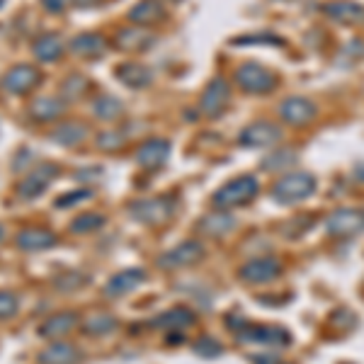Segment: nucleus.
<instances>
[{
    "instance_id": "f257e3e1",
    "label": "nucleus",
    "mask_w": 364,
    "mask_h": 364,
    "mask_svg": "<svg viewBox=\"0 0 364 364\" xmlns=\"http://www.w3.org/2000/svg\"><path fill=\"white\" fill-rule=\"evenodd\" d=\"M260 192V182H257L252 175H243V178H236L231 182H226L221 190L214 192L211 197V204L216 209H233V207H243V204L252 202Z\"/></svg>"
},
{
    "instance_id": "f03ea898",
    "label": "nucleus",
    "mask_w": 364,
    "mask_h": 364,
    "mask_svg": "<svg viewBox=\"0 0 364 364\" xmlns=\"http://www.w3.org/2000/svg\"><path fill=\"white\" fill-rule=\"evenodd\" d=\"M316 192V180L309 173H287L284 178H279L272 187V197L279 204H294L301 199L311 197Z\"/></svg>"
},
{
    "instance_id": "7ed1b4c3",
    "label": "nucleus",
    "mask_w": 364,
    "mask_h": 364,
    "mask_svg": "<svg viewBox=\"0 0 364 364\" xmlns=\"http://www.w3.org/2000/svg\"><path fill=\"white\" fill-rule=\"evenodd\" d=\"M173 202L166 197H154V199H136V202L129 207V216L136 219L139 224L149 226H161L173 216Z\"/></svg>"
},
{
    "instance_id": "20e7f679",
    "label": "nucleus",
    "mask_w": 364,
    "mask_h": 364,
    "mask_svg": "<svg viewBox=\"0 0 364 364\" xmlns=\"http://www.w3.org/2000/svg\"><path fill=\"white\" fill-rule=\"evenodd\" d=\"M56 175H58V166H54V163H39V166L17 185V190H15L17 199L32 202V199L42 197L44 192L49 190V185L54 182Z\"/></svg>"
},
{
    "instance_id": "39448f33",
    "label": "nucleus",
    "mask_w": 364,
    "mask_h": 364,
    "mask_svg": "<svg viewBox=\"0 0 364 364\" xmlns=\"http://www.w3.org/2000/svg\"><path fill=\"white\" fill-rule=\"evenodd\" d=\"M326 233L338 238H350L355 233L364 231V211L362 209H352V207H343L336 209L326 216Z\"/></svg>"
},
{
    "instance_id": "423d86ee",
    "label": "nucleus",
    "mask_w": 364,
    "mask_h": 364,
    "mask_svg": "<svg viewBox=\"0 0 364 364\" xmlns=\"http://www.w3.org/2000/svg\"><path fill=\"white\" fill-rule=\"evenodd\" d=\"M236 83L243 87L245 92L262 95V92L272 90L277 78H274L272 70H267L265 66H260V63H255V61H248L236 70Z\"/></svg>"
},
{
    "instance_id": "0eeeda50",
    "label": "nucleus",
    "mask_w": 364,
    "mask_h": 364,
    "mask_svg": "<svg viewBox=\"0 0 364 364\" xmlns=\"http://www.w3.org/2000/svg\"><path fill=\"white\" fill-rule=\"evenodd\" d=\"M202 257H204V245L199 240H185V243L175 245L173 250L163 252L158 257V265L163 269H180L192 265V262H199Z\"/></svg>"
},
{
    "instance_id": "6e6552de",
    "label": "nucleus",
    "mask_w": 364,
    "mask_h": 364,
    "mask_svg": "<svg viewBox=\"0 0 364 364\" xmlns=\"http://www.w3.org/2000/svg\"><path fill=\"white\" fill-rule=\"evenodd\" d=\"M228 100H231L228 83H226L224 78H214L207 85V90L202 92V100H199V109L214 119V117L224 114V109L228 107Z\"/></svg>"
},
{
    "instance_id": "1a4fd4ad",
    "label": "nucleus",
    "mask_w": 364,
    "mask_h": 364,
    "mask_svg": "<svg viewBox=\"0 0 364 364\" xmlns=\"http://www.w3.org/2000/svg\"><path fill=\"white\" fill-rule=\"evenodd\" d=\"M39 70L34 66H27V63H20V66L10 68L8 73L3 75V87L10 92V95H27L29 90H34L39 83Z\"/></svg>"
},
{
    "instance_id": "9d476101",
    "label": "nucleus",
    "mask_w": 364,
    "mask_h": 364,
    "mask_svg": "<svg viewBox=\"0 0 364 364\" xmlns=\"http://www.w3.org/2000/svg\"><path fill=\"white\" fill-rule=\"evenodd\" d=\"M316 112H318L316 105L301 95L287 97L284 102L279 105V117L291 127H304V124H309V122H314Z\"/></svg>"
},
{
    "instance_id": "9b49d317",
    "label": "nucleus",
    "mask_w": 364,
    "mask_h": 364,
    "mask_svg": "<svg viewBox=\"0 0 364 364\" xmlns=\"http://www.w3.org/2000/svg\"><path fill=\"white\" fill-rule=\"evenodd\" d=\"M238 274H240V279L250 282V284H265V282H272L279 277L282 265L274 257H255V260L245 262Z\"/></svg>"
},
{
    "instance_id": "f8f14e48",
    "label": "nucleus",
    "mask_w": 364,
    "mask_h": 364,
    "mask_svg": "<svg viewBox=\"0 0 364 364\" xmlns=\"http://www.w3.org/2000/svg\"><path fill=\"white\" fill-rule=\"evenodd\" d=\"M282 139V129L269 122H255V124L245 127L240 132V146H250V149H262V146H274Z\"/></svg>"
},
{
    "instance_id": "ddd939ff",
    "label": "nucleus",
    "mask_w": 364,
    "mask_h": 364,
    "mask_svg": "<svg viewBox=\"0 0 364 364\" xmlns=\"http://www.w3.org/2000/svg\"><path fill=\"white\" fill-rule=\"evenodd\" d=\"M168 156H170V144L166 139H149L146 144L139 146L136 163L146 170H158L166 166Z\"/></svg>"
},
{
    "instance_id": "4468645a",
    "label": "nucleus",
    "mask_w": 364,
    "mask_h": 364,
    "mask_svg": "<svg viewBox=\"0 0 364 364\" xmlns=\"http://www.w3.org/2000/svg\"><path fill=\"white\" fill-rule=\"evenodd\" d=\"M240 340L245 343H260V345H287L289 343V333L274 326H248L240 323Z\"/></svg>"
},
{
    "instance_id": "2eb2a0df",
    "label": "nucleus",
    "mask_w": 364,
    "mask_h": 364,
    "mask_svg": "<svg viewBox=\"0 0 364 364\" xmlns=\"http://www.w3.org/2000/svg\"><path fill=\"white\" fill-rule=\"evenodd\" d=\"M146 279V272L139 267L134 269H122V272H117L114 277H109V282L105 284V296L109 299H117V296H124V294H132L134 289L141 284V282Z\"/></svg>"
},
{
    "instance_id": "dca6fc26",
    "label": "nucleus",
    "mask_w": 364,
    "mask_h": 364,
    "mask_svg": "<svg viewBox=\"0 0 364 364\" xmlns=\"http://www.w3.org/2000/svg\"><path fill=\"white\" fill-rule=\"evenodd\" d=\"M15 243H17V248H22V250L37 252V250H46V248H51V245H56V236L49 231V228L29 226L17 233Z\"/></svg>"
},
{
    "instance_id": "f3484780",
    "label": "nucleus",
    "mask_w": 364,
    "mask_h": 364,
    "mask_svg": "<svg viewBox=\"0 0 364 364\" xmlns=\"http://www.w3.org/2000/svg\"><path fill=\"white\" fill-rule=\"evenodd\" d=\"M68 49L80 58H100L107 51V39L97 32H83L70 39Z\"/></svg>"
},
{
    "instance_id": "a211bd4d",
    "label": "nucleus",
    "mask_w": 364,
    "mask_h": 364,
    "mask_svg": "<svg viewBox=\"0 0 364 364\" xmlns=\"http://www.w3.org/2000/svg\"><path fill=\"white\" fill-rule=\"evenodd\" d=\"M154 42H156V37L144 27H124L114 39V44L119 46L122 51H144Z\"/></svg>"
},
{
    "instance_id": "6ab92c4d",
    "label": "nucleus",
    "mask_w": 364,
    "mask_h": 364,
    "mask_svg": "<svg viewBox=\"0 0 364 364\" xmlns=\"http://www.w3.org/2000/svg\"><path fill=\"white\" fill-rule=\"evenodd\" d=\"M323 10L333 20L345 22V25H360V22H364V8L360 3H352V0H331V3H326Z\"/></svg>"
},
{
    "instance_id": "aec40b11",
    "label": "nucleus",
    "mask_w": 364,
    "mask_h": 364,
    "mask_svg": "<svg viewBox=\"0 0 364 364\" xmlns=\"http://www.w3.org/2000/svg\"><path fill=\"white\" fill-rule=\"evenodd\" d=\"M75 326H78V316H75L73 311H63V314L51 316V318H46L42 326H39V336L61 338V336H68Z\"/></svg>"
},
{
    "instance_id": "412c9836",
    "label": "nucleus",
    "mask_w": 364,
    "mask_h": 364,
    "mask_svg": "<svg viewBox=\"0 0 364 364\" xmlns=\"http://www.w3.org/2000/svg\"><path fill=\"white\" fill-rule=\"evenodd\" d=\"M78 360V348H73L68 343H51L39 352V364H75Z\"/></svg>"
},
{
    "instance_id": "4be33fe9",
    "label": "nucleus",
    "mask_w": 364,
    "mask_h": 364,
    "mask_svg": "<svg viewBox=\"0 0 364 364\" xmlns=\"http://www.w3.org/2000/svg\"><path fill=\"white\" fill-rule=\"evenodd\" d=\"M117 78H119L124 85L141 90V87L151 85V80H154V73H151V68L141 66V63H122V66L117 68Z\"/></svg>"
},
{
    "instance_id": "5701e85b",
    "label": "nucleus",
    "mask_w": 364,
    "mask_h": 364,
    "mask_svg": "<svg viewBox=\"0 0 364 364\" xmlns=\"http://www.w3.org/2000/svg\"><path fill=\"white\" fill-rule=\"evenodd\" d=\"M87 136V127L80 122H66V124H58L54 132L49 134V139L58 146H78L83 144Z\"/></svg>"
},
{
    "instance_id": "b1692460",
    "label": "nucleus",
    "mask_w": 364,
    "mask_h": 364,
    "mask_svg": "<svg viewBox=\"0 0 364 364\" xmlns=\"http://www.w3.org/2000/svg\"><path fill=\"white\" fill-rule=\"evenodd\" d=\"M199 228H202L207 236H226L228 231H233V228H236V219H233L226 209H216L214 214L204 216Z\"/></svg>"
},
{
    "instance_id": "393cba45",
    "label": "nucleus",
    "mask_w": 364,
    "mask_h": 364,
    "mask_svg": "<svg viewBox=\"0 0 364 364\" xmlns=\"http://www.w3.org/2000/svg\"><path fill=\"white\" fill-rule=\"evenodd\" d=\"M32 51L39 61H58L63 56V42L58 34H42L34 39Z\"/></svg>"
},
{
    "instance_id": "a878e982",
    "label": "nucleus",
    "mask_w": 364,
    "mask_h": 364,
    "mask_svg": "<svg viewBox=\"0 0 364 364\" xmlns=\"http://www.w3.org/2000/svg\"><path fill=\"white\" fill-rule=\"evenodd\" d=\"M63 109H66V105H63L61 100L46 97V95L37 97L32 105H29V114H32L37 122H54L63 114Z\"/></svg>"
},
{
    "instance_id": "bb28decb",
    "label": "nucleus",
    "mask_w": 364,
    "mask_h": 364,
    "mask_svg": "<svg viewBox=\"0 0 364 364\" xmlns=\"http://www.w3.org/2000/svg\"><path fill=\"white\" fill-rule=\"evenodd\" d=\"M166 17V10L156 3V0H141L132 8L129 13V20L136 22V25H156Z\"/></svg>"
},
{
    "instance_id": "cd10ccee",
    "label": "nucleus",
    "mask_w": 364,
    "mask_h": 364,
    "mask_svg": "<svg viewBox=\"0 0 364 364\" xmlns=\"http://www.w3.org/2000/svg\"><path fill=\"white\" fill-rule=\"evenodd\" d=\"M192 321H195L192 311L175 306V309H170V311H166V314L158 316V318L154 321V326L156 328H168V331H180V328L192 326Z\"/></svg>"
},
{
    "instance_id": "c85d7f7f",
    "label": "nucleus",
    "mask_w": 364,
    "mask_h": 364,
    "mask_svg": "<svg viewBox=\"0 0 364 364\" xmlns=\"http://www.w3.org/2000/svg\"><path fill=\"white\" fill-rule=\"evenodd\" d=\"M92 112L105 122H114V119H119L122 112H124V105L112 95H97L92 100Z\"/></svg>"
},
{
    "instance_id": "c756f323",
    "label": "nucleus",
    "mask_w": 364,
    "mask_h": 364,
    "mask_svg": "<svg viewBox=\"0 0 364 364\" xmlns=\"http://www.w3.org/2000/svg\"><path fill=\"white\" fill-rule=\"evenodd\" d=\"M117 328V318L109 314H100V316H90L85 323H83V331L87 336H107Z\"/></svg>"
},
{
    "instance_id": "7c9ffc66",
    "label": "nucleus",
    "mask_w": 364,
    "mask_h": 364,
    "mask_svg": "<svg viewBox=\"0 0 364 364\" xmlns=\"http://www.w3.org/2000/svg\"><path fill=\"white\" fill-rule=\"evenodd\" d=\"M291 163H296V154L291 149H279L274 151V154H269L265 161H262V170H282L287 166H291Z\"/></svg>"
},
{
    "instance_id": "2f4dec72",
    "label": "nucleus",
    "mask_w": 364,
    "mask_h": 364,
    "mask_svg": "<svg viewBox=\"0 0 364 364\" xmlns=\"http://www.w3.org/2000/svg\"><path fill=\"white\" fill-rule=\"evenodd\" d=\"M105 224V216L102 214H80L78 219L70 224V231L73 233H90L95 231Z\"/></svg>"
},
{
    "instance_id": "473e14b6",
    "label": "nucleus",
    "mask_w": 364,
    "mask_h": 364,
    "mask_svg": "<svg viewBox=\"0 0 364 364\" xmlns=\"http://www.w3.org/2000/svg\"><path fill=\"white\" fill-rule=\"evenodd\" d=\"M17 309H20V299H17V294H13V291H8V289H0V321L15 316Z\"/></svg>"
},
{
    "instance_id": "72a5a7b5",
    "label": "nucleus",
    "mask_w": 364,
    "mask_h": 364,
    "mask_svg": "<svg viewBox=\"0 0 364 364\" xmlns=\"http://www.w3.org/2000/svg\"><path fill=\"white\" fill-rule=\"evenodd\" d=\"M85 90H87V80L83 75H70V78H66V83H63V95L68 100H78Z\"/></svg>"
},
{
    "instance_id": "f704fd0d",
    "label": "nucleus",
    "mask_w": 364,
    "mask_h": 364,
    "mask_svg": "<svg viewBox=\"0 0 364 364\" xmlns=\"http://www.w3.org/2000/svg\"><path fill=\"white\" fill-rule=\"evenodd\" d=\"M97 146L102 151H119L124 146V134L122 132H102L97 136Z\"/></svg>"
},
{
    "instance_id": "c9c22d12",
    "label": "nucleus",
    "mask_w": 364,
    "mask_h": 364,
    "mask_svg": "<svg viewBox=\"0 0 364 364\" xmlns=\"http://www.w3.org/2000/svg\"><path fill=\"white\" fill-rule=\"evenodd\" d=\"M92 192L90 190H75V192H68V195H61L56 199V209H68L73 204H80L83 199H90Z\"/></svg>"
},
{
    "instance_id": "e433bc0d",
    "label": "nucleus",
    "mask_w": 364,
    "mask_h": 364,
    "mask_svg": "<svg viewBox=\"0 0 364 364\" xmlns=\"http://www.w3.org/2000/svg\"><path fill=\"white\" fill-rule=\"evenodd\" d=\"M221 350H224V348H221L214 338H202V340H197V343H195V352L199 357H219Z\"/></svg>"
},
{
    "instance_id": "4c0bfd02",
    "label": "nucleus",
    "mask_w": 364,
    "mask_h": 364,
    "mask_svg": "<svg viewBox=\"0 0 364 364\" xmlns=\"http://www.w3.org/2000/svg\"><path fill=\"white\" fill-rule=\"evenodd\" d=\"M83 284H85V277H83V274H78V272L56 279V289H61V291H75V289H80Z\"/></svg>"
},
{
    "instance_id": "58836bf2",
    "label": "nucleus",
    "mask_w": 364,
    "mask_h": 364,
    "mask_svg": "<svg viewBox=\"0 0 364 364\" xmlns=\"http://www.w3.org/2000/svg\"><path fill=\"white\" fill-rule=\"evenodd\" d=\"M250 42H272V44H282L279 37H272V34H262V37H240L233 39V44H250Z\"/></svg>"
},
{
    "instance_id": "ea45409f",
    "label": "nucleus",
    "mask_w": 364,
    "mask_h": 364,
    "mask_svg": "<svg viewBox=\"0 0 364 364\" xmlns=\"http://www.w3.org/2000/svg\"><path fill=\"white\" fill-rule=\"evenodd\" d=\"M68 3H70V0H42L44 8L49 10V13H56V15L63 13V10L68 8Z\"/></svg>"
},
{
    "instance_id": "a19ab883",
    "label": "nucleus",
    "mask_w": 364,
    "mask_h": 364,
    "mask_svg": "<svg viewBox=\"0 0 364 364\" xmlns=\"http://www.w3.org/2000/svg\"><path fill=\"white\" fill-rule=\"evenodd\" d=\"M78 8H92V5H97V3H102V0H73Z\"/></svg>"
},
{
    "instance_id": "79ce46f5",
    "label": "nucleus",
    "mask_w": 364,
    "mask_h": 364,
    "mask_svg": "<svg viewBox=\"0 0 364 364\" xmlns=\"http://www.w3.org/2000/svg\"><path fill=\"white\" fill-rule=\"evenodd\" d=\"M355 178L360 182H364V163H360V166L355 168Z\"/></svg>"
},
{
    "instance_id": "37998d69",
    "label": "nucleus",
    "mask_w": 364,
    "mask_h": 364,
    "mask_svg": "<svg viewBox=\"0 0 364 364\" xmlns=\"http://www.w3.org/2000/svg\"><path fill=\"white\" fill-rule=\"evenodd\" d=\"M3 238H5V228H3V224H0V243H3Z\"/></svg>"
},
{
    "instance_id": "c03bdc74",
    "label": "nucleus",
    "mask_w": 364,
    "mask_h": 364,
    "mask_svg": "<svg viewBox=\"0 0 364 364\" xmlns=\"http://www.w3.org/2000/svg\"><path fill=\"white\" fill-rule=\"evenodd\" d=\"M3 3H5V0H0V8H3Z\"/></svg>"
},
{
    "instance_id": "a18cd8bd",
    "label": "nucleus",
    "mask_w": 364,
    "mask_h": 364,
    "mask_svg": "<svg viewBox=\"0 0 364 364\" xmlns=\"http://www.w3.org/2000/svg\"><path fill=\"white\" fill-rule=\"evenodd\" d=\"M170 3H175V0H170Z\"/></svg>"
}]
</instances>
